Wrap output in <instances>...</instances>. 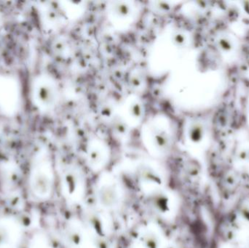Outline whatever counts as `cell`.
Wrapping results in <instances>:
<instances>
[{
	"label": "cell",
	"instance_id": "7a4b0ae2",
	"mask_svg": "<svg viewBox=\"0 0 249 248\" xmlns=\"http://www.w3.org/2000/svg\"><path fill=\"white\" fill-rule=\"evenodd\" d=\"M218 47L223 52H231L233 48V43L228 36H222L218 40Z\"/></svg>",
	"mask_w": 249,
	"mask_h": 248
},
{
	"label": "cell",
	"instance_id": "6da1fadb",
	"mask_svg": "<svg viewBox=\"0 0 249 248\" xmlns=\"http://www.w3.org/2000/svg\"><path fill=\"white\" fill-rule=\"evenodd\" d=\"M190 136L196 142L201 141L204 136V129L200 124H195L190 128Z\"/></svg>",
	"mask_w": 249,
	"mask_h": 248
},
{
	"label": "cell",
	"instance_id": "3957f363",
	"mask_svg": "<svg viewBox=\"0 0 249 248\" xmlns=\"http://www.w3.org/2000/svg\"><path fill=\"white\" fill-rule=\"evenodd\" d=\"M243 4H244L243 7H244V10L247 14L249 15V1H244Z\"/></svg>",
	"mask_w": 249,
	"mask_h": 248
}]
</instances>
